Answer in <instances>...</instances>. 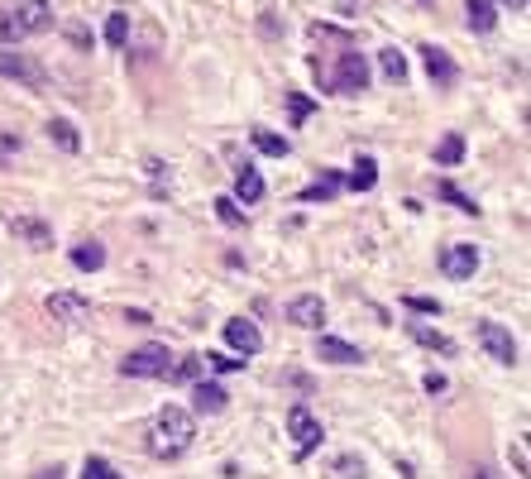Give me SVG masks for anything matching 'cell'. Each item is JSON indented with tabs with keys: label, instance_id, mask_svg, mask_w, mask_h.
Wrapping results in <instances>:
<instances>
[{
	"label": "cell",
	"instance_id": "1",
	"mask_svg": "<svg viewBox=\"0 0 531 479\" xmlns=\"http://www.w3.org/2000/svg\"><path fill=\"white\" fill-rule=\"evenodd\" d=\"M312 73L321 82V91H335V96H364L369 91V58L355 48H345L340 58H335V67L312 63Z\"/></svg>",
	"mask_w": 531,
	"mask_h": 479
},
{
	"label": "cell",
	"instance_id": "2",
	"mask_svg": "<svg viewBox=\"0 0 531 479\" xmlns=\"http://www.w3.org/2000/svg\"><path fill=\"white\" fill-rule=\"evenodd\" d=\"M197 441V422L183 407H163L149 427V450L153 456H183V450Z\"/></svg>",
	"mask_w": 531,
	"mask_h": 479
},
{
	"label": "cell",
	"instance_id": "3",
	"mask_svg": "<svg viewBox=\"0 0 531 479\" xmlns=\"http://www.w3.org/2000/svg\"><path fill=\"white\" fill-rule=\"evenodd\" d=\"M167 364H173V355H167V345H139V350H130V355L120 360V374L124 379H163L167 374Z\"/></svg>",
	"mask_w": 531,
	"mask_h": 479
},
{
	"label": "cell",
	"instance_id": "4",
	"mask_svg": "<svg viewBox=\"0 0 531 479\" xmlns=\"http://www.w3.org/2000/svg\"><path fill=\"white\" fill-rule=\"evenodd\" d=\"M287 431H292V441H297V460H306L321 441H326V431H321V422H316V413L306 403L287 407Z\"/></svg>",
	"mask_w": 531,
	"mask_h": 479
},
{
	"label": "cell",
	"instance_id": "5",
	"mask_svg": "<svg viewBox=\"0 0 531 479\" xmlns=\"http://www.w3.org/2000/svg\"><path fill=\"white\" fill-rule=\"evenodd\" d=\"M0 77H10V82H24V87H48V73H44V63L30 58V53H10V48H0Z\"/></svg>",
	"mask_w": 531,
	"mask_h": 479
},
{
	"label": "cell",
	"instance_id": "6",
	"mask_svg": "<svg viewBox=\"0 0 531 479\" xmlns=\"http://www.w3.org/2000/svg\"><path fill=\"white\" fill-rule=\"evenodd\" d=\"M48 317L63 321V327H87L91 321V298H81V292H48Z\"/></svg>",
	"mask_w": 531,
	"mask_h": 479
},
{
	"label": "cell",
	"instance_id": "7",
	"mask_svg": "<svg viewBox=\"0 0 531 479\" xmlns=\"http://www.w3.org/2000/svg\"><path fill=\"white\" fill-rule=\"evenodd\" d=\"M479 345H484L498 364H508V370H512L517 360H522V350H517L512 331H508V327H498V321H479Z\"/></svg>",
	"mask_w": 531,
	"mask_h": 479
},
{
	"label": "cell",
	"instance_id": "8",
	"mask_svg": "<svg viewBox=\"0 0 531 479\" xmlns=\"http://www.w3.org/2000/svg\"><path fill=\"white\" fill-rule=\"evenodd\" d=\"M220 331H226V345H230L240 360H249V355H259V350H263V331H259L249 317H230Z\"/></svg>",
	"mask_w": 531,
	"mask_h": 479
},
{
	"label": "cell",
	"instance_id": "9",
	"mask_svg": "<svg viewBox=\"0 0 531 479\" xmlns=\"http://www.w3.org/2000/svg\"><path fill=\"white\" fill-rule=\"evenodd\" d=\"M474 269H479V249H474V245H450V249H441V274L450 278V283H465V278H474Z\"/></svg>",
	"mask_w": 531,
	"mask_h": 479
},
{
	"label": "cell",
	"instance_id": "10",
	"mask_svg": "<svg viewBox=\"0 0 531 479\" xmlns=\"http://www.w3.org/2000/svg\"><path fill=\"white\" fill-rule=\"evenodd\" d=\"M10 235H20L30 249H53V225H44L39 216H10Z\"/></svg>",
	"mask_w": 531,
	"mask_h": 479
},
{
	"label": "cell",
	"instance_id": "11",
	"mask_svg": "<svg viewBox=\"0 0 531 479\" xmlns=\"http://www.w3.org/2000/svg\"><path fill=\"white\" fill-rule=\"evenodd\" d=\"M287 321H292V327H306V331H312V327H321V321H326V302H321L316 292H302V298L287 302Z\"/></svg>",
	"mask_w": 531,
	"mask_h": 479
},
{
	"label": "cell",
	"instance_id": "12",
	"mask_svg": "<svg viewBox=\"0 0 531 479\" xmlns=\"http://www.w3.org/2000/svg\"><path fill=\"white\" fill-rule=\"evenodd\" d=\"M422 58H426V73H431V82H436V87H455V82H459V67H455V58H450L445 48L426 44Z\"/></svg>",
	"mask_w": 531,
	"mask_h": 479
},
{
	"label": "cell",
	"instance_id": "13",
	"mask_svg": "<svg viewBox=\"0 0 531 479\" xmlns=\"http://www.w3.org/2000/svg\"><path fill=\"white\" fill-rule=\"evenodd\" d=\"M316 355L326 360V364H364V350L340 341V335H321V341H316Z\"/></svg>",
	"mask_w": 531,
	"mask_h": 479
},
{
	"label": "cell",
	"instance_id": "14",
	"mask_svg": "<svg viewBox=\"0 0 531 479\" xmlns=\"http://www.w3.org/2000/svg\"><path fill=\"white\" fill-rule=\"evenodd\" d=\"M15 20H20V30H24V34H48V30H53V10H48V0H24V5L15 10Z\"/></svg>",
	"mask_w": 531,
	"mask_h": 479
},
{
	"label": "cell",
	"instance_id": "15",
	"mask_svg": "<svg viewBox=\"0 0 531 479\" xmlns=\"http://www.w3.org/2000/svg\"><path fill=\"white\" fill-rule=\"evenodd\" d=\"M263 178H259V168L254 163H244L240 173H235V202H244V206H254V202H263Z\"/></svg>",
	"mask_w": 531,
	"mask_h": 479
},
{
	"label": "cell",
	"instance_id": "16",
	"mask_svg": "<svg viewBox=\"0 0 531 479\" xmlns=\"http://www.w3.org/2000/svg\"><path fill=\"white\" fill-rule=\"evenodd\" d=\"M192 403H197V413H226V388L211 384V379H197V388H192Z\"/></svg>",
	"mask_w": 531,
	"mask_h": 479
},
{
	"label": "cell",
	"instance_id": "17",
	"mask_svg": "<svg viewBox=\"0 0 531 479\" xmlns=\"http://www.w3.org/2000/svg\"><path fill=\"white\" fill-rule=\"evenodd\" d=\"M465 10H469V30L474 34H493L498 30V5L493 0H465Z\"/></svg>",
	"mask_w": 531,
	"mask_h": 479
},
{
	"label": "cell",
	"instance_id": "18",
	"mask_svg": "<svg viewBox=\"0 0 531 479\" xmlns=\"http://www.w3.org/2000/svg\"><path fill=\"white\" fill-rule=\"evenodd\" d=\"M73 269H81V274L106 269V245H101V240H81V245L73 249Z\"/></svg>",
	"mask_w": 531,
	"mask_h": 479
},
{
	"label": "cell",
	"instance_id": "19",
	"mask_svg": "<svg viewBox=\"0 0 531 479\" xmlns=\"http://www.w3.org/2000/svg\"><path fill=\"white\" fill-rule=\"evenodd\" d=\"M340 187H345V178L335 173V168H321V178L312 182V187H302V202H330Z\"/></svg>",
	"mask_w": 531,
	"mask_h": 479
},
{
	"label": "cell",
	"instance_id": "20",
	"mask_svg": "<svg viewBox=\"0 0 531 479\" xmlns=\"http://www.w3.org/2000/svg\"><path fill=\"white\" fill-rule=\"evenodd\" d=\"M373 182H379V163H373V153H359L355 168H349V178H345V187H355V192H369Z\"/></svg>",
	"mask_w": 531,
	"mask_h": 479
},
{
	"label": "cell",
	"instance_id": "21",
	"mask_svg": "<svg viewBox=\"0 0 531 479\" xmlns=\"http://www.w3.org/2000/svg\"><path fill=\"white\" fill-rule=\"evenodd\" d=\"M48 135H53V144H58L63 153H81V135H77V125L67 120V116H53L48 120Z\"/></svg>",
	"mask_w": 531,
	"mask_h": 479
},
{
	"label": "cell",
	"instance_id": "22",
	"mask_svg": "<svg viewBox=\"0 0 531 479\" xmlns=\"http://www.w3.org/2000/svg\"><path fill=\"white\" fill-rule=\"evenodd\" d=\"M249 139H254V149L269 153V159H287V153H292L287 135H273V130H263V125H259V130H249Z\"/></svg>",
	"mask_w": 531,
	"mask_h": 479
},
{
	"label": "cell",
	"instance_id": "23",
	"mask_svg": "<svg viewBox=\"0 0 531 479\" xmlns=\"http://www.w3.org/2000/svg\"><path fill=\"white\" fill-rule=\"evenodd\" d=\"M412 341L416 345H426V350H441V355H455V341H450V335H441V331H431V327H416V321H412Z\"/></svg>",
	"mask_w": 531,
	"mask_h": 479
},
{
	"label": "cell",
	"instance_id": "24",
	"mask_svg": "<svg viewBox=\"0 0 531 479\" xmlns=\"http://www.w3.org/2000/svg\"><path fill=\"white\" fill-rule=\"evenodd\" d=\"M379 67H383V77L393 82V87H402V82H407V58H402V48H383V53H379Z\"/></svg>",
	"mask_w": 531,
	"mask_h": 479
},
{
	"label": "cell",
	"instance_id": "25",
	"mask_svg": "<svg viewBox=\"0 0 531 479\" xmlns=\"http://www.w3.org/2000/svg\"><path fill=\"white\" fill-rule=\"evenodd\" d=\"M106 44H110V48H124V44H130V15H124V10L106 15Z\"/></svg>",
	"mask_w": 531,
	"mask_h": 479
},
{
	"label": "cell",
	"instance_id": "26",
	"mask_svg": "<svg viewBox=\"0 0 531 479\" xmlns=\"http://www.w3.org/2000/svg\"><path fill=\"white\" fill-rule=\"evenodd\" d=\"M436 196H441V202H450V206H459L465 216H479V202H474V196H465V192L455 187V182H441Z\"/></svg>",
	"mask_w": 531,
	"mask_h": 479
},
{
	"label": "cell",
	"instance_id": "27",
	"mask_svg": "<svg viewBox=\"0 0 531 479\" xmlns=\"http://www.w3.org/2000/svg\"><path fill=\"white\" fill-rule=\"evenodd\" d=\"M459 159H465V135H445L441 149H436V163L441 168H455Z\"/></svg>",
	"mask_w": 531,
	"mask_h": 479
},
{
	"label": "cell",
	"instance_id": "28",
	"mask_svg": "<svg viewBox=\"0 0 531 479\" xmlns=\"http://www.w3.org/2000/svg\"><path fill=\"white\" fill-rule=\"evenodd\" d=\"M201 370H206V360H201V355H187L183 364H177V370H167L163 379H177V384H197Z\"/></svg>",
	"mask_w": 531,
	"mask_h": 479
},
{
	"label": "cell",
	"instance_id": "29",
	"mask_svg": "<svg viewBox=\"0 0 531 479\" xmlns=\"http://www.w3.org/2000/svg\"><path fill=\"white\" fill-rule=\"evenodd\" d=\"M316 110V101L312 96H302V91H287V116H292V125H302L306 116Z\"/></svg>",
	"mask_w": 531,
	"mask_h": 479
},
{
	"label": "cell",
	"instance_id": "30",
	"mask_svg": "<svg viewBox=\"0 0 531 479\" xmlns=\"http://www.w3.org/2000/svg\"><path fill=\"white\" fill-rule=\"evenodd\" d=\"M402 307H407V312H422V317H441V312H445L441 298H416V292H407V298H402Z\"/></svg>",
	"mask_w": 531,
	"mask_h": 479
},
{
	"label": "cell",
	"instance_id": "31",
	"mask_svg": "<svg viewBox=\"0 0 531 479\" xmlns=\"http://www.w3.org/2000/svg\"><path fill=\"white\" fill-rule=\"evenodd\" d=\"M81 479H120L116 465L101 460V456H87V465H81Z\"/></svg>",
	"mask_w": 531,
	"mask_h": 479
},
{
	"label": "cell",
	"instance_id": "32",
	"mask_svg": "<svg viewBox=\"0 0 531 479\" xmlns=\"http://www.w3.org/2000/svg\"><path fill=\"white\" fill-rule=\"evenodd\" d=\"M24 30H20V20H15V10H0V44H20Z\"/></svg>",
	"mask_w": 531,
	"mask_h": 479
},
{
	"label": "cell",
	"instance_id": "33",
	"mask_svg": "<svg viewBox=\"0 0 531 479\" xmlns=\"http://www.w3.org/2000/svg\"><path fill=\"white\" fill-rule=\"evenodd\" d=\"M216 216L226 221V225H244V211H240L235 196H216Z\"/></svg>",
	"mask_w": 531,
	"mask_h": 479
},
{
	"label": "cell",
	"instance_id": "34",
	"mask_svg": "<svg viewBox=\"0 0 531 479\" xmlns=\"http://www.w3.org/2000/svg\"><path fill=\"white\" fill-rule=\"evenodd\" d=\"M206 364H211L216 374H235V370H244V360H240V355H206Z\"/></svg>",
	"mask_w": 531,
	"mask_h": 479
},
{
	"label": "cell",
	"instance_id": "35",
	"mask_svg": "<svg viewBox=\"0 0 531 479\" xmlns=\"http://www.w3.org/2000/svg\"><path fill=\"white\" fill-rule=\"evenodd\" d=\"M422 388L431 393V398H441V393L450 388V379H445V374H426V379H422Z\"/></svg>",
	"mask_w": 531,
	"mask_h": 479
},
{
	"label": "cell",
	"instance_id": "36",
	"mask_svg": "<svg viewBox=\"0 0 531 479\" xmlns=\"http://www.w3.org/2000/svg\"><path fill=\"white\" fill-rule=\"evenodd\" d=\"M340 470H345L349 479H364V465H359L355 456H345V460H340Z\"/></svg>",
	"mask_w": 531,
	"mask_h": 479
},
{
	"label": "cell",
	"instance_id": "37",
	"mask_svg": "<svg viewBox=\"0 0 531 479\" xmlns=\"http://www.w3.org/2000/svg\"><path fill=\"white\" fill-rule=\"evenodd\" d=\"M512 465H517V475H527V450L522 446H512Z\"/></svg>",
	"mask_w": 531,
	"mask_h": 479
},
{
	"label": "cell",
	"instance_id": "38",
	"mask_svg": "<svg viewBox=\"0 0 531 479\" xmlns=\"http://www.w3.org/2000/svg\"><path fill=\"white\" fill-rule=\"evenodd\" d=\"M502 10H512V15H527V0H498Z\"/></svg>",
	"mask_w": 531,
	"mask_h": 479
},
{
	"label": "cell",
	"instance_id": "39",
	"mask_svg": "<svg viewBox=\"0 0 531 479\" xmlns=\"http://www.w3.org/2000/svg\"><path fill=\"white\" fill-rule=\"evenodd\" d=\"M474 479H498V475H493V470H479V475H474Z\"/></svg>",
	"mask_w": 531,
	"mask_h": 479
},
{
	"label": "cell",
	"instance_id": "40",
	"mask_svg": "<svg viewBox=\"0 0 531 479\" xmlns=\"http://www.w3.org/2000/svg\"><path fill=\"white\" fill-rule=\"evenodd\" d=\"M422 5H431V0H422Z\"/></svg>",
	"mask_w": 531,
	"mask_h": 479
}]
</instances>
